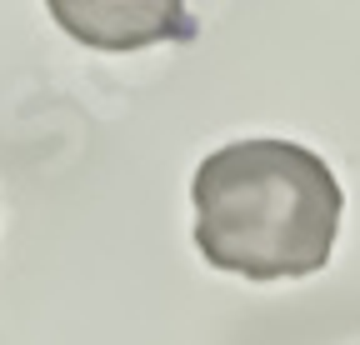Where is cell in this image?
<instances>
[{"instance_id": "obj_2", "label": "cell", "mask_w": 360, "mask_h": 345, "mask_svg": "<svg viewBox=\"0 0 360 345\" xmlns=\"http://www.w3.org/2000/svg\"><path fill=\"white\" fill-rule=\"evenodd\" d=\"M45 6L56 25L90 51H146L195 35L186 0H45Z\"/></svg>"}, {"instance_id": "obj_1", "label": "cell", "mask_w": 360, "mask_h": 345, "mask_svg": "<svg viewBox=\"0 0 360 345\" xmlns=\"http://www.w3.org/2000/svg\"><path fill=\"white\" fill-rule=\"evenodd\" d=\"M195 245L215 271L245 280H300L326 271L340 230V181L295 141H236L200 160Z\"/></svg>"}]
</instances>
